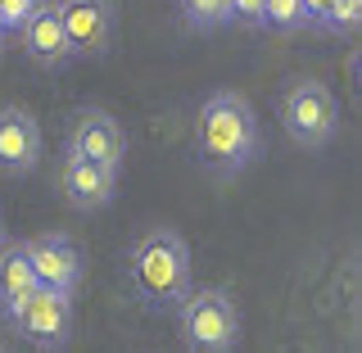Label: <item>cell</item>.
<instances>
[{"mask_svg":"<svg viewBox=\"0 0 362 353\" xmlns=\"http://www.w3.org/2000/svg\"><path fill=\"white\" fill-rule=\"evenodd\" d=\"M263 154V127L249 96L231 86H218L195 109V158L209 177L231 181Z\"/></svg>","mask_w":362,"mask_h":353,"instance_id":"6da1fadb","label":"cell"},{"mask_svg":"<svg viewBox=\"0 0 362 353\" xmlns=\"http://www.w3.org/2000/svg\"><path fill=\"white\" fill-rule=\"evenodd\" d=\"M132 294L145 308H177L190 294V245L173 226H150L127 254Z\"/></svg>","mask_w":362,"mask_h":353,"instance_id":"7a4b0ae2","label":"cell"},{"mask_svg":"<svg viewBox=\"0 0 362 353\" xmlns=\"http://www.w3.org/2000/svg\"><path fill=\"white\" fill-rule=\"evenodd\" d=\"M177 335L195 353H231L240 345V308L222 286H190L177 303Z\"/></svg>","mask_w":362,"mask_h":353,"instance_id":"3957f363","label":"cell"},{"mask_svg":"<svg viewBox=\"0 0 362 353\" xmlns=\"http://www.w3.org/2000/svg\"><path fill=\"white\" fill-rule=\"evenodd\" d=\"M281 127L299 150H326L339 132V100L322 77H290L281 91Z\"/></svg>","mask_w":362,"mask_h":353,"instance_id":"277c9868","label":"cell"},{"mask_svg":"<svg viewBox=\"0 0 362 353\" xmlns=\"http://www.w3.org/2000/svg\"><path fill=\"white\" fill-rule=\"evenodd\" d=\"M9 326H14L32 349H50V353L68 349V340H73V294L37 286Z\"/></svg>","mask_w":362,"mask_h":353,"instance_id":"5b68a950","label":"cell"},{"mask_svg":"<svg viewBox=\"0 0 362 353\" xmlns=\"http://www.w3.org/2000/svg\"><path fill=\"white\" fill-rule=\"evenodd\" d=\"M59 18L73 59H100L113 50V37H118L113 0H59Z\"/></svg>","mask_w":362,"mask_h":353,"instance_id":"8992f818","label":"cell"},{"mask_svg":"<svg viewBox=\"0 0 362 353\" xmlns=\"http://www.w3.org/2000/svg\"><path fill=\"white\" fill-rule=\"evenodd\" d=\"M59 186H64V199L73 204L77 213H100V209L113 204V195H118V168L95 163V158H86L82 150L64 145Z\"/></svg>","mask_w":362,"mask_h":353,"instance_id":"52a82bcc","label":"cell"},{"mask_svg":"<svg viewBox=\"0 0 362 353\" xmlns=\"http://www.w3.org/2000/svg\"><path fill=\"white\" fill-rule=\"evenodd\" d=\"M68 145L82 150L86 158H95V163H109V168H122V158H127V132H122V122L113 118V113L95 109V105L73 113Z\"/></svg>","mask_w":362,"mask_h":353,"instance_id":"ba28073f","label":"cell"},{"mask_svg":"<svg viewBox=\"0 0 362 353\" xmlns=\"http://www.w3.org/2000/svg\"><path fill=\"white\" fill-rule=\"evenodd\" d=\"M32 249V272H37V286L77 294L82 286V249L68 241L64 231H45L37 241H28Z\"/></svg>","mask_w":362,"mask_h":353,"instance_id":"9c48e42d","label":"cell"},{"mask_svg":"<svg viewBox=\"0 0 362 353\" xmlns=\"http://www.w3.org/2000/svg\"><path fill=\"white\" fill-rule=\"evenodd\" d=\"M41 163V127L23 105H0V173L28 177Z\"/></svg>","mask_w":362,"mask_h":353,"instance_id":"30bf717a","label":"cell"},{"mask_svg":"<svg viewBox=\"0 0 362 353\" xmlns=\"http://www.w3.org/2000/svg\"><path fill=\"white\" fill-rule=\"evenodd\" d=\"M23 50H28V59L37 68H45V73H54V68H64L73 59L68 37H64V18H59V0H41V5L23 18Z\"/></svg>","mask_w":362,"mask_h":353,"instance_id":"8fae6325","label":"cell"},{"mask_svg":"<svg viewBox=\"0 0 362 353\" xmlns=\"http://www.w3.org/2000/svg\"><path fill=\"white\" fill-rule=\"evenodd\" d=\"M32 290H37V272H32L28 241H5L0 249V317H5V326L18 317Z\"/></svg>","mask_w":362,"mask_h":353,"instance_id":"7c38bea8","label":"cell"},{"mask_svg":"<svg viewBox=\"0 0 362 353\" xmlns=\"http://www.w3.org/2000/svg\"><path fill=\"white\" fill-rule=\"evenodd\" d=\"M177 9H181V18H186L195 32H218V28H226V23H235L231 0H177Z\"/></svg>","mask_w":362,"mask_h":353,"instance_id":"4fadbf2b","label":"cell"},{"mask_svg":"<svg viewBox=\"0 0 362 353\" xmlns=\"http://www.w3.org/2000/svg\"><path fill=\"white\" fill-rule=\"evenodd\" d=\"M263 28L303 32L308 28V9H303V0H263Z\"/></svg>","mask_w":362,"mask_h":353,"instance_id":"5bb4252c","label":"cell"},{"mask_svg":"<svg viewBox=\"0 0 362 353\" xmlns=\"http://www.w3.org/2000/svg\"><path fill=\"white\" fill-rule=\"evenodd\" d=\"M358 23H362V0H335V9L326 14L322 28L335 32V37H358Z\"/></svg>","mask_w":362,"mask_h":353,"instance_id":"9a60e30c","label":"cell"},{"mask_svg":"<svg viewBox=\"0 0 362 353\" xmlns=\"http://www.w3.org/2000/svg\"><path fill=\"white\" fill-rule=\"evenodd\" d=\"M37 5H41V0H0V32L23 28V18H28Z\"/></svg>","mask_w":362,"mask_h":353,"instance_id":"2e32d148","label":"cell"},{"mask_svg":"<svg viewBox=\"0 0 362 353\" xmlns=\"http://www.w3.org/2000/svg\"><path fill=\"white\" fill-rule=\"evenodd\" d=\"M231 14L249 28H263V0H231Z\"/></svg>","mask_w":362,"mask_h":353,"instance_id":"e0dca14e","label":"cell"},{"mask_svg":"<svg viewBox=\"0 0 362 353\" xmlns=\"http://www.w3.org/2000/svg\"><path fill=\"white\" fill-rule=\"evenodd\" d=\"M303 9H308V28H322L326 14L335 9V0H303Z\"/></svg>","mask_w":362,"mask_h":353,"instance_id":"ac0fdd59","label":"cell"},{"mask_svg":"<svg viewBox=\"0 0 362 353\" xmlns=\"http://www.w3.org/2000/svg\"><path fill=\"white\" fill-rule=\"evenodd\" d=\"M0 249H5V222H0Z\"/></svg>","mask_w":362,"mask_h":353,"instance_id":"d6986e66","label":"cell"}]
</instances>
